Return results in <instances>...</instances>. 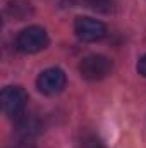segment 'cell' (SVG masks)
<instances>
[{
  "label": "cell",
  "mask_w": 146,
  "mask_h": 148,
  "mask_svg": "<svg viewBox=\"0 0 146 148\" xmlns=\"http://www.w3.org/2000/svg\"><path fill=\"white\" fill-rule=\"evenodd\" d=\"M138 71H139L141 76L146 77V55H143V57L139 59V62H138Z\"/></svg>",
  "instance_id": "obj_10"
},
{
  "label": "cell",
  "mask_w": 146,
  "mask_h": 148,
  "mask_svg": "<svg viewBox=\"0 0 146 148\" xmlns=\"http://www.w3.org/2000/svg\"><path fill=\"white\" fill-rule=\"evenodd\" d=\"M10 148H35L31 143H28V141H21V143H16V145H12Z\"/></svg>",
  "instance_id": "obj_11"
},
{
  "label": "cell",
  "mask_w": 146,
  "mask_h": 148,
  "mask_svg": "<svg viewBox=\"0 0 146 148\" xmlns=\"http://www.w3.org/2000/svg\"><path fill=\"white\" fill-rule=\"evenodd\" d=\"M83 147L84 148H105V145L95 136V134H86L83 138Z\"/></svg>",
  "instance_id": "obj_9"
},
{
  "label": "cell",
  "mask_w": 146,
  "mask_h": 148,
  "mask_svg": "<svg viewBox=\"0 0 146 148\" xmlns=\"http://www.w3.org/2000/svg\"><path fill=\"white\" fill-rule=\"evenodd\" d=\"M16 45L24 53H36L40 50L46 48V45H48V35H46V31L41 26H29V28L23 29L17 35Z\"/></svg>",
  "instance_id": "obj_1"
},
{
  "label": "cell",
  "mask_w": 146,
  "mask_h": 148,
  "mask_svg": "<svg viewBox=\"0 0 146 148\" xmlns=\"http://www.w3.org/2000/svg\"><path fill=\"white\" fill-rule=\"evenodd\" d=\"M113 3H115V0H84L83 2V5L91 7V9L100 10V12H108L113 7Z\"/></svg>",
  "instance_id": "obj_8"
},
{
  "label": "cell",
  "mask_w": 146,
  "mask_h": 148,
  "mask_svg": "<svg viewBox=\"0 0 146 148\" xmlns=\"http://www.w3.org/2000/svg\"><path fill=\"white\" fill-rule=\"evenodd\" d=\"M74 31L79 40L83 41H98L107 35V28L102 21L81 16L74 23Z\"/></svg>",
  "instance_id": "obj_4"
},
{
  "label": "cell",
  "mask_w": 146,
  "mask_h": 148,
  "mask_svg": "<svg viewBox=\"0 0 146 148\" xmlns=\"http://www.w3.org/2000/svg\"><path fill=\"white\" fill-rule=\"evenodd\" d=\"M65 73L59 67H50V69H45L43 73L38 76L36 84L38 90L45 95H57L64 90L65 86Z\"/></svg>",
  "instance_id": "obj_5"
},
{
  "label": "cell",
  "mask_w": 146,
  "mask_h": 148,
  "mask_svg": "<svg viewBox=\"0 0 146 148\" xmlns=\"http://www.w3.org/2000/svg\"><path fill=\"white\" fill-rule=\"evenodd\" d=\"M9 14H10L14 19L23 21L26 16L31 14V5H29V2H26V0H12V2L9 3Z\"/></svg>",
  "instance_id": "obj_7"
},
{
  "label": "cell",
  "mask_w": 146,
  "mask_h": 148,
  "mask_svg": "<svg viewBox=\"0 0 146 148\" xmlns=\"http://www.w3.org/2000/svg\"><path fill=\"white\" fill-rule=\"evenodd\" d=\"M112 71V62L105 55H88L79 64V73L88 81L103 79Z\"/></svg>",
  "instance_id": "obj_3"
},
{
  "label": "cell",
  "mask_w": 146,
  "mask_h": 148,
  "mask_svg": "<svg viewBox=\"0 0 146 148\" xmlns=\"http://www.w3.org/2000/svg\"><path fill=\"white\" fill-rule=\"evenodd\" d=\"M14 126H16V131L24 138H29V136L41 133V127H43L41 121L35 114H24V112L14 119Z\"/></svg>",
  "instance_id": "obj_6"
},
{
  "label": "cell",
  "mask_w": 146,
  "mask_h": 148,
  "mask_svg": "<svg viewBox=\"0 0 146 148\" xmlns=\"http://www.w3.org/2000/svg\"><path fill=\"white\" fill-rule=\"evenodd\" d=\"M2 109L7 115L10 117H17L21 115L26 105H28V93L21 88V86H7L2 90Z\"/></svg>",
  "instance_id": "obj_2"
}]
</instances>
